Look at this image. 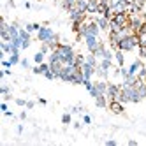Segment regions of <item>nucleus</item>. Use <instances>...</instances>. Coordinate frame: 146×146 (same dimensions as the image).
I'll return each instance as SVG.
<instances>
[{"label":"nucleus","mask_w":146,"mask_h":146,"mask_svg":"<svg viewBox=\"0 0 146 146\" xmlns=\"http://www.w3.org/2000/svg\"><path fill=\"white\" fill-rule=\"evenodd\" d=\"M141 95L135 85H127V83H123L121 85V102H141Z\"/></svg>","instance_id":"nucleus-1"},{"label":"nucleus","mask_w":146,"mask_h":146,"mask_svg":"<svg viewBox=\"0 0 146 146\" xmlns=\"http://www.w3.org/2000/svg\"><path fill=\"white\" fill-rule=\"evenodd\" d=\"M55 51L58 53L60 60L64 62V64H74V60H76V53H74V49H72V46H70V44H60Z\"/></svg>","instance_id":"nucleus-2"},{"label":"nucleus","mask_w":146,"mask_h":146,"mask_svg":"<svg viewBox=\"0 0 146 146\" xmlns=\"http://www.w3.org/2000/svg\"><path fill=\"white\" fill-rule=\"evenodd\" d=\"M135 48H139V35L137 34H132L129 37H123L118 42V49H121V51H132Z\"/></svg>","instance_id":"nucleus-3"},{"label":"nucleus","mask_w":146,"mask_h":146,"mask_svg":"<svg viewBox=\"0 0 146 146\" xmlns=\"http://www.w3.org/2000/svg\"><path fill=\"white\" fill-rule=\"evenodd\" d=\"M34 74H42V76H46L48 79H55L56 76H55V72L51 70V67H49V64H39L37 67H34Z\"/></svg>","instance_id":"nucleus-4"},{"label":"nucleus","mask_w":146,"mask_h":146,"mask_svg":"<svg viewBox=\"0 0 146 146\" xmlns=\"http://www.w3.org/2000/svg\"><path fill=\"white\" fill-rule=\"evenodd\" d=\"M106 97L109 100H120L121 102V86H118V85H108Z\"/></svg>","instance_id":"nucleus-5"},{"label":"nucleus","mask_w":146,"mask_h":146,"mask_svg":"<svg viewBox=\"0 0 146 146\" xmlns=\"http://www.w3.org/2000/svg\"><path fill=\"white\" fill-rule=\"evenodd\" d=\"M85 14H86V13L79 11L78 7H72L70 11H69V16H70V21H72V23H85V19H86Z\"/></svg>","instance_id":"nucleus-6"},{"label":"nucleus","mask_w":146,"mask_h":146,"mask_svg":"<svg viewBox=\"0 0 146 146\" xmlns=\"http://www.w3.org/2000/svg\"><path fill=\"white\" fill-rule=\"evenodd\" d=\"M106 92H108V83L106 81H99V83H95V86H93V90L90 92V95L93 99H97L99 95H106Z\"/></svg>","instance_id":"nucleus-7"},{"label":"nucleus","mask_w":146,"mask_h":146,"mask_svg":"<svg viewBox=\"0 0 146 146\" xmlns=\"http://www.w3.org/2000/svg\"><path fill=\"white\" fill-rule=\"evenodd\" d=\"M85 44H86V48H88L90 53H95L97 48H99L102 42H100L99 37H95V35H88V37H85Z\"/></svg>","instance_id":"nucleus-8"},{"label":"nucleus","mask_w":146,"mask_h":146,"mask_svg":"<svg viewBox=\"0 0 146 146\" xmlns=\"http://www.w3.org/2000/svg\"><path fill=\"white\" fill-rule=\"evenodd\" d=\"M111 19H114L118 25H121V27H129L130 25V14L129 13H118V14H114Z\"/></svg>","instance_id":"nucleus-9"},{"label":"nucleus","mask_w":146,"mask_h":146,"mask_svg":"<svg viewBox=\"0 0 146 146\" xmlns=\"http://www.w3.org/2000/svg\"><path fill=\"white\" fill-rule=\"evenodd\" d=\"M19 39H21V49H27L30 46V32L27 28L19 30Z\"/></svg>","instance_id":"nucleus-10"},{"label":"nucleus","mask_w":146,"mask_h":146,"mask_svg":"<svg viewBox=\"0 0 146 146\" xmlns=\"http://www.w3.org/2000/svg\"><path fill=\"white\" fill-rule=\"evenodd\" d=\"M81 72H83V78L85 79H92V76L95 74V67H92L90 64H86V60H85V64L81 65Z\"/></svg>","instance_id":"nucleus-11"},{"label":"nucleus","mask_w":146,"mask_h":146,"mask_svg":"<svg viewBox=\"0 0 146 146\" xmlns=\"http://www.w3.org/2000/svg\"><path fill=\"white\" fill-rule=\"evenodd\" d=\"M108 108H109L114 114H121V113H123V102H120V100H109Z\"/></svg>","instance_id":"nucleus-12"},{"label":"nucleus","mask_w":146,"mask_h":146,"mask_svg":"<svg viewBox=\"0 0 146 146\" xmlns=\"http://www.w3.org/2000/svg\"><path fill=\"white\" fill-rule=\"evenodd\" d=\"M95 23L99 25V28L100 30H109V18H106V16H99L97 19H95Z\"/></svg>","instance_id":"nucleus-13"},{"label":"nucleus","mask_w":146,"mask_h":146,"mask_svg":"<svg viewBox=\"0 0 146 146\" xmlns=\"http://www.w3.org/2000/svg\"><path fill=\"white\" fill-rule=\"evenodd\" d=\"M143 67V62L141 60H135V62H132L130 64V67H129V74H134V76H137V72H139V69Z\"/></svg>","instance_id":"nucleus-14"},{"label":"nucleus","mask_w":146,"mask_h":146,"mask_svg":"<svg viewBox=\"0 0 146 146\" xmlns=\"http://www.w3.org/2000/svg\"><path fill=\"white\" fill-rule=\"evenodd\" d=\"M123 53H125V51H121V49H114V58H116V62H118V65H120V67H123V64H125Z\"/></svg>","instance_id":"nucleus-15"},{"label":"nucleus","mask_w":146,"mask_h":146,"mask_svg":"<svg viewBox=\"0 0 146 146\" xmlns=\"http://www.w3.org/2000/svg\"><path fill=\"white\" fill-rule=\"evenodd\" d=\"M135 88H137L141 99H146V83H144V81H139L137 85H135Z\"/></svg>","instance_id":"nucleus-16"},{"label":"nucleus","mask_w":146,"mask_h":146,"mask_svg":"<svg viewBox=\"0 0 146 146\" xmlns=\"http://www.w3.org/2000/svg\"><path fill=\"white\" fill-rule=\"evenodd\" d=\"M88 4H90V0H76V7L79 9V11H83V13H86Z\"/></svg>","instance_id":"nucleus-17"},{"label":"nucleus","mask_w":146,"mask_h":146,"mask_svg":"<svg viewBox=\"0 0 146 146\" xmlns=\"http://www.w3.org/2000/svg\"><path fill=\"white\" fill-rule=\"evenodd\" d=\"M95 102H97V108H108V97L106 95H99L97 99H95Z\"/></svg>","instance_id":"nucleus-18"},{"label":"nucleus","mask_w":146,"mask_h":146,"mask_svg":"<svg viewBox=\"0 0 146 146\" xmlns=\"http://www.w3.org/2000/svg\"><path fill=\"white\" fill-rule=\"evenodd\" d=\"M121 28H123V27L118 25L116 21H114V19H109V32H116V34H118Z\"/></svg>","instance_id":"nucleus-19"},{"label":"nucleus","mask_w":146,"mask_h":146,"mask_svg":"<svg viewBox=\"0 0 146 146\" xmlns=\"http://www.w3.org/2000/svg\"><path fill=\"white\" fill-rule=\"evenodd\" d=\"M137 35H139V46H146V28H141Z\"/></svg>","instance_id":"nucleus-20"},{"label":"nucleus","mask_w":146,"mask_h":146,"mask_svg":"<svg viewBox=\"0 0 146 146\" xmlns=\"http://www.w3.org/2000/svg\"><path fill=\"white\" fill-rule=\"evenodd\" d=\"M62 5L65 11H70L72 7H76V0H62Z\"/></svg>","instance_id":"nucleus-21"},{"label":"nucleus","mask_w":146,"mask_h":146,"mask_svg":"<svg viewBox=\"0 0 146 146\" xmlns=\"http://www.w3.org/2000/svg\"><path fill=\"white\" fill-rule=\"evenodd\" d=\"M44 55H46V53H42V51H39V53H35V56H34V62H35L37 65L44 62Z\"/></svg>","instance_id":"nucleus-22"},{"label":"nucleus","mask_w":146,"mask_h":146,"mask_svg":"<svg viewBox=\"0 0 146 146\" xmlns=\"http://www.w3.org/2000/svg\"><path fill=\"white\" fill-rule=\"evenodd\" d=\"M25 28L28 30L30 34H32V32H39V28H40V25H37V23H28V25H27Z\"/></svg>","instance_id":"nucleus-23"},{"label":"nucleus","mask_w":146,"mask_h":146,"mask_svg":"<svg viewBox=\"0 0 146 146\" xmlns=\"http://www.w3.org/2000/svg\"><path fill=\"white\" fill-rule=\"evenodd\" d=\"M9 60H11L13 65H16L18 62H21V58H19V51H18V53H11V58H9Z\"/></svg>","instance_id":"nucleus-24"},{"label":"nucleus","mask_w":146,"mask_h":146,"mask_svg":"<svg viewBox=\"0 0 146 146\" xmlns=\"http://www.w3.org/2000/svg\"><path fill=\"white\" fill-rule=\"evenodd\" d=\"M0 93H2L5 99L11 97V93H9V86H7V85H2V86H0Z\"/></svg>","instance_id":"nucleus-25"},{"label":"nucleus","mask_w":146,"mask_h":146,"mask_svg":"<svg viewBox=\"0 0 146 146\" xmlns=\"http://www.w3.org/2000/svg\"><path fill=\"white\" fill-rule=\"evenodd\" d=\"M85 60H86V56H83V55H76V60H74V64H76L78 67H81L83 64H85Z\"/></svg>","instance_id":"nucleus-26"},{"label":"nucleus","mask_w":146,"mask_h":146,"mask_svg":"<svg viewBox=\"0 0 146 146\" xmlns=\"http://www.w3.org/2000/svg\"><path fill=\"white\" fill-rule=\"evenodd\" d=\"M70 120H72V116H70V113H65L64 116H62V121H64V125H69V123H70Z\"/></svg>","instance_id":"nucleus-27"},{"label":"nucleus","mask_w":146,"mask_h":146,"mask_svg":"<svg viewBox=\"0 0 146 146\" xmlns=\"http://www.w3.org/2000/svg\"><path fill=\"white\" fill-rule=\"evenodd\" d=\"M83 123H86V125L92 123V116H90V114H83Z\"/></svg>","instance_id":"nucleus-28"},{"label":"nucleus","mask_w":146,"mask_h":146,"mask_svg":"<svg viewBox=\"0 0 146 146\" xmlns=\"http://www.w3.org/2000/svg\"><path fill=\"white\" fill-rule=\"evenodd\" d=\"M139 55L141 58H146V46H139Z\"/></svg>","instance_id":"nucleus-29"},{"label":"nucleus","mask_w":146,"mask_h":146,"mask_svg":"<svg viewBox=\"0 0 146 146\" xmlns=\"http://www.w3.org/2000/svg\"><path fill=\"white\" fill-rule=\"evenodd\" d=\"M2 65H4L5 69H9V67H11L13 64H11V60H4V62H2Z\"/></svg>","instance_id":"nucleus-30"},{"label":"nucleus","mask_w":146,"mask_h":146,"mask_svg":"<svg viewBox=\"0 0 146 146\" xmlns=\"http://www.w3.org/2000/svg\"><path fill=\"white\" fill-rule=\"evenodd\" d=\"M16 104H18V106H27V102L23 99H16Z\"/></svg>","instance_id":"nucleus-31"},{"label":"nucleus","mask_w":146,"mask_h":146,"mask_svg":"<svg viewBox=\"0 0 146 146\" xmlns=\"http://www.w3.org/2000/svg\"><path fill=\"white\" fill-rule=\"evenodd\" d=\"M19 64H21V65H23L25 69H28V60H27V58H23L21 62H19Z\"/></svg>","instance_id":"nucleus-32"},{"label":"nucleus","mask_w":146,"mask_h":146,"mask_svg":"<svg viewBox=\"0 0 146 146\" xmlns=\"http://www.w3.org/2000/svg\"><path fill=\"white\" fill-rule=\"evenodd\" d=\"M83 111V108H72L70 109V113H81Z\"/></svg>","instance_id":"nucleus-33"},{"label":"nucleus","mask_w":146,"mask_h":146,"mask_svg":"<svg viewBox=\"0 0 146 146\" xmlns=\"http://www.w3.org/2000/svg\"><path fill=\"white\" fill-rule=\"evenodd\" d=\"M0 109H2L4 113H5V111H9V109H7V104H5V102H4V104H0Z\"/></svg>","instance_id":"nucleus-34"},{"label":"nucleus","mask_w":146,"mask_h":146,"mask_svg":"<svg viewBox=\"0 0 146 146\" xmlns=\"http://www.w3.org/2000/svg\"><path fill=\"white\" fill-rule=\"evenodd\" d=\"M106 144H108V146H116V141H108Z\"/></svg>","instance_id":"nucleus-35"},{"label":"nucleus","mask_w":146,"mask_h":146,"mask_svg":"<svg viewBox=\"0 0 146 146\" xmlns=\"http://www.w3.org/2000/svg\"><path fill=\"white\" fill-rule=\"evenodd\" d=\"M143 18H144V19H146V11H144V16H143Z\"/></svg>","instance_id":"nucleus-36"},{"label":"nucleus","mask_w":146,"mask_h":146,"mask_svg":"<svg viewBox=\"0 0 146 146\" xmlns=\"http://www.w3.org/2000/svg\"><path fill=\"white\" fill-rule=\"evenodd\" d=\"M132 2H134V0H132Z\"/></svg>","instance_id":"nucleus-37"}]
</instances>
